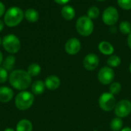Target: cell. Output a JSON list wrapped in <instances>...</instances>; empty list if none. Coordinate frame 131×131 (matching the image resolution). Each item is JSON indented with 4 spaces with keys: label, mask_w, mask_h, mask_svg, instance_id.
Instances as JSON below:
<instances>
[{
    "label": "cell",
    "mask_w": 131,
    "mask_h": 131,
    "mask_svg": "<svg viewBox=\"0 0 131 131\" xmlns=\"http://www.w3.org/2000/svg\"><path fill=\"white\" fill-rule=\"evenodd\" d=\"M8 81L13 88L24 91L30 86L31 77L27 71L23 69H15L12 71L8 76Z\"/></svg>",
    "instance_id": "cell-1"
},
{
    "label": "cell",
    "mask_w": 131,
    "mask_h": 131,
    "mask_svg": "<svg viewBox=\"0 0 131 131\" xmlns=\"http://www.w3.org/2000/svg\"><path fill=\"white\" fill-rule=\"evenodd\" d=\"M24 18L23 11L16 6L9 8L5 14L4 22L8 27H15L18 25Z\"/></svg>",
    "instance_id": "cell-2"
},
{
    "label": "cell",
    "mask_w": 131,
    "mask_h": 131,
    "mask_svg": "<svg viewBox=\"0 0 131 131\" xmlns=\"http://www.w3.org/2000/svg\"><path fill=\"white\" fill-rule=\"evenodd\" d=\"M34 94L28 91H21L15 97V104L17 109L26 110L29 109L34 103Z\"/></svg>",
    "instance_id": "cell-3"
},
{
    "label": "cell",
    "mask_w": 131,
    "mask_h": 131,
    "mask_svg": "<svg viewBox=\"0 0 131 131\" xmlns=\"http://www.w3.org/2000/svg\"><path fill=\"white\" fill-rule=\"evenodd\" d=\"M76 29L81 36H89L94 31V23L92 19L87 15L78 18L76 22Z\"/></svg>",
    "instance_id": "cell-4"
},
{
    "label": "cell",
    "mask_w": 131,
    "mask_h": 131,
    "mask_svg": "<svg viewBox=\"0 0 131 131\" xmlns=\"http://www.w3.org/2000/svg\"><path fill=\"white\" fill-rule=\"evenodd\" d=\"M2 44L4 49L8 53H12V54H15L18 53L21 48L20 40L14 34H8L4 36Z\"/></svg>",
    "instance_id": "cell-5"
},
{
    "label": "cell",
    "mask_w": 131,
    "mask_h": 131,
    "mask_svg": "<svg viewBox=\"0 0 131 131\" xmlns=\"http://www.w3.org/2000/svg\"><path fill=\"white\" fill-rule=\"evenodd\" d=\"M98 104L102 110L105 112H110L115 108L117 104L115 97L111 93H104L98 99Z\"/></svg>",
    "instance_id": "cell-6"
},
{
    "label": "cell",
    "mask_w": 131,
    "mask_h": 131,
    "mask_svg": "<svg viewBox=\"0 0 131 131\" xmlns=\"http://www.w3.org/2000/svg\"><path fill=\"white\" fill-rule=\"evenodd\" d=\"M119 19V13L116 8L109 6L106 8L102 14V20L104 24L113 26L115 25Z\"/></svg>",
    "instance_id": "cell-7"
},
{
    "label": "cell",
    "mask_w": 131,
    "mask_h": 131,
    "mask_svg": "<svg viewBox=\"0 0 131 131\" xmlns=\"http://www.w3.org/2000/svg\"><path fill=\"white\" fill-rule=\"evenodd\" d=\"M114 76L115 73L114 69L109 66L102 67L97 73V79L99 82L103 85H108L112 83Z\"/></svg>",
    "instance_id": "cell-8"
},
{
    "label": "cell",
    "mask_w": 131,
    "mask_h": 131,
    "mask_svg": "<svg viewBox=\"0 0 131 131\" xmlns=\"http://www.w3.org/2000/svg\"><path fill=\"white\" fill-rule=\"evenodd\" d=\"M131 113V102L128 100H121L114 108V113L117 117L124 118L130 115Z\"/></svg>",
    "instance_id": "cell-9"
},
{
    "label": "cell",
    "mask_w": 131,
    "mask_h": 131,
    "mask_svg": "<svg viewBox=\"0 0 131 131\" xmlns=\"http://www.w3.org/2000/svg\"><path fill=\"white\" fill-rule=\"evenodd\" d=\"M100 59L97 55L94 53H89L85 56L83 60V66L86 70L94 71L99 66Z\"/></svg>",
    "instance_id": "cell-10"
},
{
    "label": "cell",
    "mask_w": 131,
    "mask_h": 131,
    "mask_svg": "<svg viewBox=\"0 0 131 131\" xmlns=\"http://www.w3.org/2000/svg\"><path fill=\"white\" fill-rule=\"evenodd\" d=\"M81 49V44L79 39L76 38H71L69 39L64 46L65 52L69 55H76L78 54Z\"/></svg>",
    "instance_id": "cell-11"
},
{
    "label": "cell",
    "mask_w": 131,
    "mask_h": 131,
    "mask_svg": "<svg viewBox=\"0 0 131 131\" xmlns=\"http://www.w3.org/2000/svg\"><path fill=\"white\" fill-rule=\"evenodd\" d=\"M45 85L47 89L50 90H57L60 86L61 80L57 76L51 75V76H48L45 79Z\"/></svg>",
    "instance_id": "cell-12"
},
{
    "label": "cell",
    "mask_w": 131,
    "mask_h": 131,
    "mask_svg": "<svg viewBox=\"0 0 131 131\" xmlns=\"http://www.w3.org/2000/svg\"><path fill=\"white\" fill-rule=\"evenodd\" d=\"M14 93L13 90L8 86H1L0 87V102L8 103L13 98Z\"/></svg>",
    "instance_id": "cell-13"
},
{
    "label": "cell",
    "mask_w": 131,
    "mask_h": 131,
    "mask_svg": "<svg viewBox=\"0 0 131 131\" xmlns=\"http://www.w3.org/2000/svg\"><path fill=\"white\" fill-rule=\"evenodd\" d=\"M98 49L102 54L106 56H111L114 52V48L113 45L107 41L101 42L98 45Z\"/></svg>",
    "instance_id": "cell-14"
},
{
    "label": "cell",
    "mask_w": 131,
    "mask_h": 131,
    "mask_svg": "<svg viewBox=\"0 0 131 131\" xmlns=\"http://www.w3.org/2000/svg\"><path fill=\"white\" fill-rule=\"evenodd\" d=\"M45 90V83L41 80H36L31 85V92L35 95H41Z\"/></svg>",
    "instance_id": "cell-15"
},
{
    "label": "cell",
    "mask_w": 131,
    "mask_h": 131,
    "mask_svg": "<svg viewBox=\"0 0 131 131\" xmlns=\"http://www.w3.org/2000/svg\"><path fill=\"white\" fill-rule=\"evenodd\" d=\"M33 126L30 120L23 119L21 120L16 125L15 131H32Z\"/></svg>",
    "instance_id": "cell-16"
},
{
    "label": "cell",
    "mask_w": 131,
    "mask_h": 131,
    "mask_svg": "<svg viewBox=\"0 0 131 131\" xmlns=\"http://www.w3.org/2000/svg\"><path fill=\"white\" fill-rule=\"evenodd\" d=\"M61 15L66 20H71L75 16V10L70 5H64L61 8Z\"/></svg>",
    "instance_id": "cell-17"
},
{
    "label": "cell",
    "mask_w": 131,
    "mask_h": 131,
    "mask_svg": "<svg viewBox=\"0 0 131 131\" xmlns=\"http://www.w3.org/2000/svg\"><path fill=\"white\" fill-rule=\"evenodd\" d=\"M25 17L28 22H35L39 19V14L34 8H28L25 12Z\"/></svg>",
    "instance_id": "cell-18"
},
{
    "label": "cell",
    "mask_w": 131,
    "mask_h": 131,
    "mask_svg": "<svg viewBox=\"0 0 131 131\" xmlns=\"http://www.w3.org/2000/svg\"><path fill=\"white\" fill-rule=\"evenodd\" d=\"M15 57L12 55L8 56L2 62V67L7 71H12L14 69L15 64Z\"/></svg>",
    "instance_id": "cell-19"
},
{
    "label": "cell",
    "mask_w": 131,
    "mask_h": 131,
    "mask_svg": "<svg viewBox=\"0 0 131 131\" xmlns=\"http://www.w3.org/2000/svg\"><path fill=\"white\" fill-rule=\"evenodd\" d=\"M123 120L121 118L115 117L111 120L110 124V127L112 131H121L123 129Z\"/></svg>",
    "instance_id": "cell-20"
},
{
    "label": "cell",
    "mask_w": 131,
    "mask_h": 131,
    "mask_svg": "<svg viewBox=\"0 0 131 131\" xmlns=\"http://www.w3.org/2000/svg\"><path fill=\"white\" fill-rule=\"evenodd\" d=\"M41 69V68L40 65H38V63H31L28 66L27 72L30 75L31 77V76L35 77L40 74Z\"/></svg>",
    "instance_id": "cell-21"
},
{
    "label": "cell",
    "mask_w": 131,
    "mask_h": 131,
    "mask_svg": "<svg viewBox=\"0 0 131 131\" xmlns=\"http://www.w3.org/2000/svg\"><path fill=\"white\" fill-rule=\"evenodd\" d=\"M107 65H108L109 67H111V68H115V67H117V66H119L121 65V59L117 55H111L107 59Z\"/></svg>",
    "instance_id": "cell-22"
},
{
    "label": "cell",
    "mask_w": 131,
    "mask_h": 131,
    "mask_svg": "<svg viewBox=\"0 0 131 131\" xmlns=\"http://www.w3.org/2000/svg\"><path fill=\"white\" fill-rule=\"evenodd\" d=\"M119 29L122 34L129 35L131 32V24L128 21H123L119 25Z\"/></svg>",
    "instance_id": "cell-23"
},
{
    "label": "cell",
    "mask_w": 131,
    "mask_h": 131,
    "mask_svg": "<svg viewBox=\"0 0 131 131\" xmlns=\"http://www.w3.org/2000/svg\"><path fill=\"white\" fill-rule=\"evenodd\" d=\"M121 89H122V86H121V84L118 82H113L112 83H111V86L109 87V90L111 94H113L114 96V95H117L121 93Z\"/></svg>",
    "instance_id": "cell-24"
},
{
    "label": "cell",
    "mask_w": 131,
    "mask_h": 131,
    "mask_svg": "<svg viewBox=\"0 0 131 131\" xmlns=\"http://www.w3.org/2000/svg\"><path fill=\"white\" fill-rule=\"evenodd\" d=\"M99 15H100V10L97 6H91L88 10V15L87 16L88 18H90L91 19L98 18Z\"/></svg>",
    "instance_id": "cell-25"
},
{
    "label": "cell",
    "mask_w": 131,
    "mask_h": 131,
    "mask_svg": "<svg viewBox=\"0 0 131 131\" xmlns=\"http://www.w3.org/2000/svg\"><path fill=\"white\" fill-rule=\"evenodd\" d=\"M117 4L124 10L131 9V0H117Z\"/></svg>",
    "instance_id": "cell-26"
},
{
    "label": "cell",
    "mask_w": 131,
    "mask_h": 131,
    "mask_svg": "<svg viewBox=\"0 0 131 131\" xmlns=\"http://www.w3.org/2000/svg\"><path fill=\"white\" fill-rule=\"evenodd\" d=\"M8 79V71L3 67H0V83H4Z\"/></svg>",
    "instance_id": "cell-27"
},
{
    "label": "cell",
    "mask_w": 131,
    "mask_h": 131,
    "mask_svg": "<svg viewBox=\"0 0 131 131\" xmlns=\"http://www.w3.org/2000/svg\"><path fill=\"white\" fill-rule=\"evenodd\" d=\"M4 13H5V5L2 2H0V17L2 16Z\"/></svg>",
    "instance_id": "cell-28"
},
{
    "label": "cell",
    "mask_w": 131,
    "mask_h": 131,
    "mask_svg": "<svg viewBox=\"0 0 131 131\" xmlns=\"http://www.w3.org/2000/svg\"><path fill=\"white\" fill-rule=\"evenodd\" d=\"M56 3L58 4H60V5H64V4H66L68 3L70 0H54Z\"/></svg>",
    "instance_id": "cell-29"
},
{
    "label": "cell",
    "mask_w": 131,
    "mask_h": 131,
    "mask_svg": "<svg viewBox=\"0 0 131 131\" xmlns=\"http://www.w3.org/2000/svg\"><path fill=\"white\" fill-rule=\"evenodd\" d=\"M127 45L131 49V32L128 35V37H127Z\"/></svg>",
    "instance_id": "cell-30"
},
{
    "label": "cell",
    "mask_w": 131,
    "mask_h": 131,
    "mask_svg": "<svg viewBox=\"0 0 131 131\" xmlns=\"http://www.w3.org/2000/svg\"><path fill=\"white\" fill-rule=\"evenodd\" d=\"M4 25H5V22H3L0 19V32L2 31V29H4Z\"/></svg>",
    "instance_id": "cell-31"
},
{
    "label": "cell",
    "mask_w": 131,
    "mask_h": 131,
    "mask_svg": "<svg viewBox=\"0 0 131 131\" xmlns=\"http://www.w3.org/2000/svg\"><path fill=\"white\" fill-rule=\"evenodd\" d=\"M2 62H3V56H2V52L0 51V65L2 63Z\"/></svg>",
    "instance_id": "cell-32"
},
{
    "label": "cell",
    "mask_w": 131,
    "mask_h": 131,
    "mask_svg": "<svg viewBox=\"0 0 131 131\" xmlns=\"http://www.w3.org/2000/svg\"><path fill=\"white\" fill-rule=\"evenodd\" d=\"M121 131H131V128H130V127H124Z\"/></svg>",
    "instance_id": "cell-33"
},
{
    "label": "cell",
    "mask_w": 131,
    "mask_h": 131,
    "mask_svg": "<svg viewBox=\"0 0 131 131\" xmlns=\"http://www.w3.org/2000/svg\"><path fill=\"white\" fill-rule=\"evenodd\" d=\"M4 131H15L14 129H12V128H6V129H5L4 130Z\"/></svg>",
    "instance_id": "cell-34"
},
{
    "label": "cell",
    "mask_w": 131,
    "mask_h": 131,
    "mask_svg": "<svg viewBox=\"0 0 131 131\" xmlns=\"http://www.w3.org/2000/svg\"><path fill=\"white\" fill-rule=\"evenodd\" d=\"M129 70H130V73H131V63L130 64V66H129Z\"/></svg>",
    "instance_id": "cell-35"
},
{
    "label": "cell",
    "mask_w": 131,
    "mask_h": 131,
    "mask_svg": "<svg viewBox=\"0 0 131 131\" xmlns=\"http://www.w3.org/2000/svg\"><path fill=\"white\" fill-rule=\"evenodd\" d=\"M2 43V39H1V38H0V45H1Z\"/></svg>",
    "instance_id": "cell-36"
},
{
    "label": "cell",
    "mask_w": 131,
    "mask_h": 131,
    "mask_svg": "<svg viewBox=\"0 0 131 131\" xmlns=\"http://www.w3.org/2000/svg\"><path fill=\"white\" fill-rule=\"evenodd\" d=\"M97 1H101V2H102V1H104V0H97Z\"/></svg>",
    "instance_id": "cell-37"
}]
</instances>
